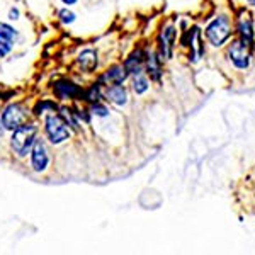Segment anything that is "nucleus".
I'll return each mask as SVG.
<instances>
[{"instance_id": "1", "label": "nucleus", "mask_w": 255, "mask_h": 255, "mask_svg": "<svg viewBox=\"0 0 255 255\" xmlns=\"http://www.w3.org/2000/svg\"><path fill=\"white\" fill-rule=\"evenodd\" d=\"M36 143V128L22 125L14 129V134L10 138L12 150L19 155V157H26L31 151V148Z\"/></svg>"}, {"instance_id": "2", "label": "nucleus", "mask_w": 255, "mask_h": 255, "mask_svg": "<svg viewBox=\"0 0 255 255\" xmlns=\"http://www.w3.org/2000/svg\"><path fill=\"white\" fill-rule=\"evenodd\" d=\"M46 133H48L49 139H51V143L58 145V143L65 141V139L68 138L70 131H68L67 123H65L63 119L60 116L51 114V116L46 118Z\"/></svg>"}, {"instance_id": "3", "label": "nucleus", "mask_w": 255, "mask_h": 255, "mask_svg": "<svg viewBox=\"0 0 255 255\" xmlns=\"http://www.w3.org/2000/svg\"><path fill=\"white\" fill-rule=\"evenodd\" d=\"M208 39L211 41L215 46H221L230 36V22L226 17H218L216 20H213L206 29Z\"/></svg>"}, {"instance_id": "4", "label": "nucleus", "mask_w": 255, "mask_h": 255, "mask_svg": "<svg viewBox=\"0 0 255 255\" xmlns=\"http://www.w3.org/2000/svg\"><path fill=\"white\" fill-rule=\"evenodd\" d=\"M2 119L5 129H15V128L22 126L24 121H26V111L19 104H10L2 113Z\"/></svg>"}, {"instance_id": "5", "label": "nucleus", "mask_w": 255, "mask_h": 255, "mask_svg": "<svg viewBox=\"0 0 255 255\" xmlns=\"http://www.w3.org/2000/svg\"><path fill=\"white\" fill-rule=\"evenodd\" d=\"M247 43H237L233 44L230 49V58L238 68H247L249 67V51H247Z\"/></svg>"}, {"instance_id": "6", "label": "nucleus", "mask_w": 255, "mask_h": 255, "mask_svg": "<svg viewBox=\"0 0 255 255\" xmlns=\"http://www.w3.org/2000/svg\"><path fill=\"white\" fill-rule=\"evenodd\" d=\"M48 165V153L46 148L41 141H36L34 146H32V167H34L36 172L44 170Z\"/></svg>"}, {"instance_id": "7", "label": "nucleus", "mask_w": 255, "mask_h": 255, "mask_svg": "<svg viewBox=\"0 0 255 255\" xmlns=\"http://www.w3.org/2000/svg\"><path fill=\"white\" fill-rule=\"evenodd\" d=\"M128 75L126 68L125 67H113L111 70L104 73V77H102V82H106V84H111V85H119L123 84Z\"/></svg>"}, {"instance_id": "8", "label": "nucleus", "mask_w": 255, "mask_h": 255, "mask_svg": "<svg viewBox=\"0 0 255 255\" xmlns=\"http://www.w3.org/2000/svg\"><path fill=\"white\" fill-rule=\"evenodd\" d=\"M174 38H175V31L174 27H167L165 31L162 32V51L165 58H170L172 56V44H174Z\"/></svg>"}, {"instance_id": "9", "label": "nucleus", "mask_w": 255, "mask_h": 255, "mask_svg": "<svg viewBox=\"0 0 255 255\" xmlns=\"http://www.w3.org/2000/svg\"><path fill=\"white\" fill-rule=\"evenodd\" d=\"M108 97L114 102V104H118V106H125L126 102H128L126 90L121 87V84L109 87V89H108Z\"/></svg>"}, {"instance_id": "10", "label": "nucleus", "mask_w": 255, "mask_h": 255, "mask_svg": "<svg viewBox=\"0 0 255 255\" xmlns=\"http://www.w3.org/2000/svg\"><path fill=\"white\" fill-rule=\"evenodd\" d=\"M79 63L82 65V68L87 70V72L94 70V68L97 67V55H96V51H92V49H87V51L80 53Z\"/></svg>"}, {"instance_id": "11", "label": "nucleus", "mask_w": 255, "mask_h": 255, "mask_svg": "<svg viewBox=\"0 0 255 255\" xmlns=\"http://www.w3.org/2000/svg\"><path fill=\"white\" fill-rule=\"evenodd\" d=\"M56 94H58L60 97H75L80 94V90L77 85L70 84V82H60V84H56Z\"/></svg>"}, {"instance_id": "12", "label": "nucleus", "mask_w": 255, "mask_h": 255, "mask_svg": "<svg viewBox=\"0 0 255 255\" xmlns=\"http://www.w3.org/2000/svg\"><path fill=\"white\" fill-rule=\"evenodd\" d=\"M125 68L128 73H134V75H138L139 72H141V53H136V55H133L131 58L126 60L125 63Z\"/></svg>"}, {"instance_id": "13", "label": "nucleus", "mask_w": 255, "mask_h": 255, "mask_svg": "<svg viewBox=\"0 0 255 255\" xmlns=\"http://www.w3.org/2000/svg\"><path fill=\"white\" fill-rule=\"evenodd\" d=\"M240 32H242V38H244V43H247V44L252 43L254 32H252V22H250L249 19L240 22Z\"/></svg>"}, {"instance_id": "14", "label": "nucleus", "mask_w": 255, "mask_h": 255, "mask_svg": "<svg viewBox=\"0 0 255 255\" xmlns=\"http://www.w3.org/2000/svg\"><path fill=\"white\" fill-rule=\"evenodd\" d=\"M12 38L7 34H3V32H0V56H5L7 53L10 51L12 48Z\"/></svg>"}, {"instance_id": "15", "label": "nucleus", "mask_w": 255, "mask_h": 255, "mask_svg": "<svg viewBox=\"0 0 255 255\" xmlns=\"http://www.w3.org/2000/svg\"><path fill=\"white\" fill-rule=\"evenodd\" d=\"M148 73L151 75V79H155V80L160 79V67H158V63L153 55L148 58Z\"/></svg>"}, {"instance_id": "16", "label": "nucleus", "mask_w": 255, "mask_h": 255, "mask_svg": "<svg viewBox=\"0 0 255 255\" xmlns=\"http://www.w3.org/2000/svg\"><path fill=\"white\" fill-rule=\"evenodd\" d=\"M146 89H148L146 80L143 79V77H139V73H138L136 79H134V90H136V94H143Z\"/></svg>"}, {"instance_id": "17", "label": "nucleus", "mask_w": 255, "mask_h": 255, "mask_svg": "<svg viewBox=\"0 0 255 255\" xmlns=\"http://www.w3.org/2000/svg\"><path fill=\"white\" fill-rule=\"evenodd\" d=\"M60 15H61V20H63V22H73V20H75V14H73V12L61 10Z\"/></svg>"}, {"instance_id": "18", "label": "nucleus", "mask_w": 255, "mask_h": 255, "mask_svg": "<svg viewBox=\"0 0 255 255\" xmlns=\"http://www.w3.org/2000/svg\"><path fill=\"white\" fill-rule=\"evenodd\" d=\"M0 32H3V34L10 36V38H14V36H15L14 29H12V27L7 26V24H0Z\"/></svg>"}, {"instance_id": "19", "label": "nucleus", "mask_w": 255, "mask_h": 255, "mask_svg": "<svg viewBox=\"0 0 255 255\" xmlns=\"http://www.w3.org/2000/svg\"><path fill=\"white\" fill-rule=\"evenodd\" d=\"M92 111H94V114H97V116H106V114H108V109H106L104 106H94Z\"/></svg>"}, {"instance_id": "20", "label": "nucleus", "mask_w": 255, "mask_h": 255, "mask_svg": "<svg viewBox=\"0 0 255 255\" xmlns=\"http://www.w3.org/2000/svg\"><path fill=\"white\" fill-rule=\"evenodd\" d=\"M87 99H89V101H97V99H99V92H97L96 87L90 89V92L87 94Z\"/></svg>"}, {"instance_id": "21", "label": "nucleus", "mask_w": 255, "mask_h": 255, "mask_svg": "<svg viewBox=\"0 0 255 255\" xmlns=\"http://www.w3.org/2000/svg\"><path fill=\"white\" fill-rule=\"evenodd\" d=\"M3 131H5V126H3V119H2V113H0V136L3 134Z\"/></svg>"}, {"instance_id": "22", "label": "nucleus", "mask_w": 255, "mask_h": 255, "mask_svg": "<svg viewBox=\"0 0 255 255\" xmlns=\"http://www.w3.org/2000/svg\"><path fill=\"white\" fill-rule=\"evenodd\" d=\"M63 2H65V3H68V5H72V3H75L77 0H63Z\"/></svg>"}]
</instances>
